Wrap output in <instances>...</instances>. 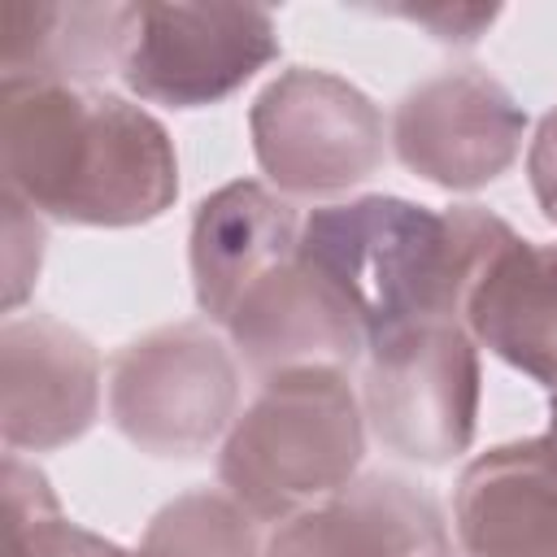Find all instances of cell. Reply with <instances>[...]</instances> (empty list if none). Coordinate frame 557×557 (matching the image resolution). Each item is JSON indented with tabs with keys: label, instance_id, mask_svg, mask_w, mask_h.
<instances>
[{
	"label": "cell",
	"instance_id": "cell-7",
	"mask_svg": "<svg viewBox=\"0 0 557 557\" xmlns=\"http://www.w3.org/2000/svg\"><path fill=\"white\" fill-rule=\"evenodd\" d=\"M278 22L257 4H139L122 87L144 104L209 109L278 57Z\"/></svg>",
	"mask_w": 557,
	"mask_h": 557
},
{
	"label": "cell",
	"instance_id": "cell-13",
	"mask_svg": "<svg viewBox=\"0 0 557 557\" xmlns=\"http://www.w3.org/2000/svg\"><path fill=\"white\" fill-rule=\"evenodd\" d=\"M448 527L461 557H557V470L535 435L461 466Z\"/></svg>",
	"mask_w": 557,
	"mask_h": 557
},
{
	"label": "cell",
	"instance_id": "cell-11",
	"mask_svg": "<svg viewBox=\"0 0 557 557\" xmlns=\"http://www.w3.org/2000/svg\"><path fill=\"white\" fill-rule=\"evenodd\" d=\"M453 553V527L440 500L396 474L361 470L322 505L278 522L265 557H440Z\"/></svg>",
	"mask_w": 557,
	"mask_h": 557
},
{
	"label": "cell",
	"instance_id": "cell-2",
	"mask_svg": "<svg viewBox=\"0 0 557 557\" xmlns=\"http://www.w3.org/2000/svg\"><path fill=\"white\" fill-rule=\"evenodd\" d=\"M509 235L483 205L435 209L370 191L309 209L296 252L348 300L370 344L418 322H461L470 283Z\"/></svg>",
	"mask_w": 557,
	"mask_h": 557
},
{
	"label": "cell",
	"instance_id": "cell-5",
	"mask_svg": "<svg viewBox=\"0 0 557 557\" xmlns=\"http://www.w3.org/2000/svg\"><path fill=\"white\" fill-rule=\"evenodd\" d=\"M361 413L370 435L418 466H448L479 426V344L461 322H418L366 344Z\"/></svg>",
	"mask_w": 557,
	"mask_h": 557
},
{
	"label": "cell",
	"instance_id": "cell-8",
	"mask_svg": "<svg viewBox=\"0 0 557 557\" xmlns=\"http://www.w3.org/2000/svg\"><path fill=\"white\" fill-rule=\"evenodd\" d=\"M527 109L479 65L444 70L400 96L387 122L396 161L431 187L479 191L522 157Z\"/></svg>",
	"mask_w": 557,
	"mask_h": 557
},
{
	"label": "cell",
	"instance_id": "cell-15",
	"mask_svg": "<svg viewBox=\"0 0 557 557\" xmlns=\"http://www.w3.org/2000/svg\"><path fill=\"white\" fill-rule=\"evenodd\" d=\"M139 4H0V83L100 87L122 74Z\"/></svg>",
	"mask_w": 557,
	"mask_h": 557
},
{
	"label": "cell",
	"instance_id": "cell-21",
	"mask_svg": "<svg viewBox=\"0 0 557 557\" xmlns=\"http://www.w3.org/2000/svg\"><path fill=\"white\" fill-rule=\"evenodd\" d=\"M440 557H461V553H440Z\"/></svg>",
	"mask_w": 557,
	"mask_h": 557
},
{
	"label": "cell",
	"instance_id": "cell-4",
	"mask_svg": "<svg viewBox=\"0 0 557 557\" xmlns=\"http://www.w3.org/2000/svg\"><path fill=\"white\" fill-rule=\"evenodd\" d=\"M244 366L213 322H170L135 335L109 361L113 431L148 457H200L239 418Z\"/></svg>",
	"mask_w": 557,
	"mask_h": 557
},
{
	"label": "cell",
	"instance_id": "cell-20",
	"mask_svg": "<svg viewBox=\"0 0 557 557\" xmlns=\"http://www.w3.org/2000/svg\"><path fill=\"white\" fill-rule=\"evenodd\" d=\"M535 444H540L544 461L557 470V392H548V426L535 435Z\"/></svg>",
	"mask_w": 557,
	"mask_h": 557
},
{
	"label": "cell",
	"instance_id": "cell-12",
	"mask_svg": "<svg viewBox=\"0 0 557 557\" xmlns=\"http://www.w3.org/2000/svg\"><path fill=\"white\" fill-rule=\"evenodd\" d=\"M300 222L292 200L257 178H235L209 191L187 231V265L191 292L205 322L218 331L235 313V305L283 261L296 257Z\"/></svg>",
	"mask_w": 557,
	"mask_h": 557
},
{
	"label": "cell",
	"instance_id": "cell-6",
	"mask_svg": "<svg viewBox=\"0 0 557 557\" xmlns=\"http://www.w3.org/2000/svg\"><path fill=\"white\" fill-rule=\"evenodd\" d=\"M252 157L278 196H339L387 157L383 109L344 74L318 65L278 70L248 109Z\"/></svg>",
	"mask_w": 557,
	"mask_h": 557
},
{
	"label": "cell",
	"instance_id": "cell-1",
	"mask_svg": "<svg viewBox=\"0 0 557 557\" xmlns=\"http://www.w3.org/2000/svg\"><path fill=\"white\" fill-rule=\"evenodd\" d=\"M0 187L44 222L126 231L178 200L170 131L104 87L0 83Z\"/></svg>",
	"mask_w": 557,
	"mask_h": 557
},
{
	"label": "cell",
	"instance_id": "cell-14",
	"mask_svg": "<svg viewBox=\"0 0 557 557\" xmlns=\"http://www.w3.org/2000/svg\"><path fill=\"white\" fill-rule=\"evenodd\" d=\"M461 326L496 361L557 392V244L513 231L470 283Z\"/></svg>",
	"mask_w": 557,
	"mask_h": 557
},
{
	"label": "cell",
	"instance_id": "cell-3",
	"mask_svg": "<svg viewBox=\"0 0 557 557\" xmlns=\"http://www.w3.org/2000/svg\"><path fill=\"white\" fill-rule=\"evenodd\" d=\"M366 413L348 370H287L257 387L218 444V487L278 527L361 474Z\"/></svg>",
	"mask_w": 557,
	"mask_h": 557
},
{
	"label": "cell",
	"instance_id": "cell-16",
	"mask_svg": "<svg viewBox=\"0 0 557 557\" xmlns=\"http://www.w3.org/2000/svg\"><path fill=\"white\" fill-rule=\"evenodd\" d=\"M4 557H139V553L65 518L48 474L22 453H4Z\"/></svg>",
	"mask_w": 557,
	"mask_h": 557
},
{
	"label": "cell",
	"instance_id": "cell-17",
	"mask_svg": "<svg viewBox=\"0 0 557 557\" xmlns=\"http://www.w3.org/2000/svg\"><path fill=\"white\" fill-rule=\"evenodd\" d=\"M139 557H265L261 522L226 487H191L161 505L139 535Z\"/></svg>",
	"mask_w": 557,
	"mask_h": 557
},
{
	"label": "cell",
	"instance_id": "cell-18",
	"mask_svg": "<svg viewBox=\"0 0 557 557\" xmlns=\"http://www.w3.org/2000/svg\"><path fill=\"white\" fill-rule=\"evenodd\" d=\"M0 218H4V318H9V313H22V305L39 283L48 226L26 200H17L4 187H0Z\"/></svg>",
	"mask_w": 557,
	"mask_h": 557
},
{
	"label": "cell",
	"instance_id": "cell-10",
	"mask_svg": "<svg viewBox=\"0 0 557 557\" xmlns=\"http://www.w3.org/2000/svg\"><path fill=\"white\" fill-rule=\"evenodd\" d=\"M222 335L261 383L287 370H352L366 357L357 313L300 252L235 305Z\"/></svg>",
	"mask_w": 557,
	"mask_h": 557
},
{
	"label": "cell",
	"instance_id": "cell-9",
	"mask_svg": "<svg viewBox=\"0 0 557 557\" xmlns=\"http://www.w3.org/2000/svg\"><path fill=\"white\" fill-rule=\"evenodd\" d=\"M96 344L52 313H9L0 326L4 453H52L83 440L104 400Z\"/></svg>",
	"mask_w": 557,
	"mask_h": 557
},
{
	"label": "cell",
	"instance_id": "cell-19",
	"mask_svg": "<svg viewBox=\"0 0 557 557\" xmlns=\"http://www.w3.org/2000/svg\"><path fill=\"white\" fill-rule=\"evenodd\" d=\"M418 30H426L431 39L440 44H479L496 22H500V9L496 4H431V9H383Z\"/></svg>",
	"mask_w": 557,
	"mask_h": 557
}]
</instances>
